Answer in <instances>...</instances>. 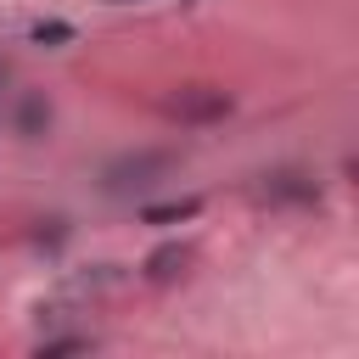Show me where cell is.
Returning <instances> with one entry per match:
<instances>
[{"mask_svg":"<svg viewBox=\"0 0 359 359\" xmlns=\"http://www.w3.org/2000/svg\"><path fill=\"white\" fill-rule=\"evenodd\" d=\"M202 213V196H180V202H146L140 208V224H185Z\"/></svg>","mask_w":359,"mask_h":359,"instance_id":"6","label":"cell"},{"mask_svg":"<svg viewBox=\"0 0 359 359\" xmlns=\"http://www.w3.org/2000/svg\"><path fill=\"white\" fill-rule=\"evenodd\" d=\"M6 79H11V62L0 56V101H6Z\"/></svg>","mask_w":359,"mask_h":359,"instance_id":"9","label":"cell"},{"mask_svg":"<svg viewBox=\"0 0 359 359\" xmlns=\"http://www.w3.org/2000/svg\"><path fill=\"white\" fill-rule=\"evenodd\" d=\"M73 39H79V28H73L67 17H39V22H28V45L62 50V45H73Z\"/></svg>","mask_w":359,"mask_h":359,"instance_id":"7","label":"cell"},{"mask_svg":"<svg viewBox=\"0 0 359 359\" xmlns=\"http://www.w3.org/2000/svg\"><path fill=\"white\" fill-rule=\"evenodd\" d=\"M90 348V337H45L34 353H84Z\"/></svg>","mask_w":359,"mask_h":359,"instance_id":"8","label":"cell"},{"mask_svg":"<svg viewBox=\"0 0 359 359\" xmlns=\"http://www.w3.org/2000/svg\"><path fill=\"white\" fill-rule=\"evenodd\" d=\"M236 112V95L219 90V84H180L168 101H163V118H174L180 129H213Z\"/></svg>","mask_w":359,"mask_h":359,"instance_id":"2","label":"cell"},{"mask_svg":"<svg viewBox=\"0 0 359 359\" xmlns=\"http://www.w3.org/2000/svg\"><path fill=\"white\" fill-rule=\"evenodd\" d=\"M252 196L264 208H320L325 191H320V180L309 168H269V174L252 180Z\"/></svg>","mask_w":359,"mask_h":359,"instance_id":"3","label":"cell"},{"mask_svg":"<svg viewBox=\"0 0 359 359\" xmlns=\"http://www.w3.org/2000/svg\"><path fill=\"white\" fill-rule=\"evenodd\" d=\"M107 6H146V0H107Z\"/></svg>","mask_w":359,"mask_h":359,"instance_id":"10","label":"cell"},{"mask_svg":"<svg viewBox=\"0 0 359 359\" xmlns=\"http://www.w3.org/2000/svg\"><path fill=\"white\" fill-rule=\"evenodd\" d=\"M174 168V151L168 146H140V151H118L107 168H101V191L107 196H140V191H151L163 174Z\"/></svg>","mask_w":359,"mask_h":359,"instance_id":"1","label":"cell"},{"mask_svg":"<svg viewBox=\"0 0 359 359\" xmlns=\"http://www.w3.org/2000/svg\"><path fill=\"white\" fill-rule=\"evenodd\" d=\"M50 123H56L50 95H45V90H22L17 107H11V135H17V140H45Z\"/></svg>","mask_w":359,"mask_h":359,"instance_id":"4","label":"cell"},{"mask_svg":"<svg viewBox=\"0 0 359 359\" xmlns=\"http://www.w3.org/2000/svg\"><path fill=\"white\" fill-rule=\"evenodd\" d=\"M185 264H191V247H185V241H163V247H151V252H146L140 275H146L151 286H168V280H180V275H185Z\"/></svg>","mask_w":359,"mask_h":359,"instance_id":"5","label":"cell"}]
</instances>
